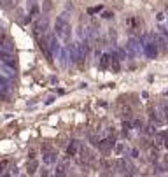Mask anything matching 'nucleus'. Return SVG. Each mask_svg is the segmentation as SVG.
I'll list each match as a JSON object with an SVG mask.
<instances>
[{"instance_id":"27","label":"nucleus","mask_w":168,"mask_h":177,"mask_svg":"<svg viewBox=\"0 0 168 177\" xmlns=\"http://www.w3.org/2000/svg\"><path fill=\"white\" fill-rule=\"evenodd\" d=\"M123 128H124V132H128V130H131V125H130L128 121H124V123H123Z\"/></svg>"},{"instance_id":"3","label":"nucleus","mask_w":168,"mask_h":177,"mask_svg":"<svg viewBox=\"0 0 168 177\" xmlns=\"http://www.w3.org/2000/svg\"><path fill=\"white\" fill-rule=\"evenodd\" d=\"M0 62H2V63H5L7 67H12V69H16V56L12 55V51L0 49Z\"/></svg>"},{"instance_id":"21","label":"nucleus","mask_w":168,"mask_h":177,"mask_svg":"<svg viewBox=\"0 0 168 177\" xmlns=\"http://www.w3.org/2000/svg\"><path fill=\"white\" fill-rule=\"evenodd\" d=\"M7 165H9V161H7V160H2V161H0V174H2V172L7 168Z\"/></svg>"},{"instance_id":"4","label":"nucleus","mask_w":168,"mask_h":177,"mask_svg":"<svg viewBox=\"0 0 168 177\" xmlns=\"http://www.w3.org/2000/svg\"><path fill=\"white\" fill-rule=\"evenodd\" d=\"M37 41H39V48H40V51L44 53L46 60H47L49 63H53V53H51V49H49L47 41H46V39H42V37H37Z\"/></svg>"},{"instance_id":"15","label":"nucleus","mask_w":168,"mask_h":177,"mask_svg":"<svg viewBox=\"0 0 168 177\" xmlns=\"http://www.w3.org/2000/svg\"><path fill=\"white\" fill-rule=\"evenodd\" d=\"M37 168H39V163L35 161V158H32V160L26 163V172L32 175V174H35V172H37Z\"/></svg>"},{"instance_id":"18","label":"nucleus","mask_w":168,"mask_h":177,"mask_svg":"<svg viewBox=\"0 0 168 177\" xmlns=\"http://www.w3.org/2000/svg\"><path fill=\"white\" fill-rule=\"evenodd\" d=\"M67 174V165H58L56 167V175H65Z\"/></svg>"},{"instance_id":"16","label":"nucleus","mask_w":168,"mask_h":177,"mask_svg":"<svg viewBox=\"0 0 168 177\" xmlns=\"http://www.w3.org/2000/svg\"><path fill=\"white\" fill-rule=\"evenodd\" d=\"M166 133H168V132H159V133L154 135V140H156V144H158V146L165 142V137H166Z\"/></svg>"},{"instance_id":"8","label":"nucleus","mask_w":168,"mask_h":177,"mask_svg":"<svg viewBox=\"0 0 168 177\" xmlns=\"http://www.w3.org/2000/svg\"><path fill=\"white\" fill-rule=\"evenodd\" d=\"M154 39H156V44L161 51H168V37L163 35V34H154Z\"/></svg>"},{"instance_id":"14","label":"nucleus","mask_w":168,"mask_h":177,"mask_svg":"<svg viewBox=\"0 0 168 177\" xmlns=\"http://www.w3.org/2000/svg\"><path fill=\"white\" fill-rule=\"evenodd\" d=\"M114 167L121 172V174H126V167H128V161L126 160H123V158H119V160H116L114 161Z\"/></svg>"},{"instance_id":"25","label":"nucleus","mask_w":168,"mask_h":177,"mask_svg":"<svg viewBox=\"0 0 168 177\" xmlns=\"http://www.w3.org/2000/svg\"><path fill=\"white\" fill-rule=\"evenodd\" d=\"M138 149H131V158H135V160H137V158H138Z\"/></svg>"},{"instance_id":"22","label":"nucleus","mask_w":168,"mask_h":177,"mask_svg":"<svg viewBox=\"0 0 168 177\" xmlns=\"http://www.w3.org/2000/svg\"><path fill=\"white\" fill-rule=\"evenodd\" d=\"M123 151H124V144H116V153H117V154H121Z\"/></svg>"},{"instance_id":"19","label":"nucleus","mask_w":168,"mask_h":177,"mask_svg":"<svg viewBox=\"0 0 168 177\" xmlns=\"http://www.w3.org/2000/svg\"><path fill=\"white\" fill-rule=\"evenodd\" d=\"M103 9V5H96V7H89L88 9V14H95V12H100Z\"/></svg>"},{"instance_id":"20","label":"nucleus","mask_w":168,"mask_h":177,"mask_svg":"<svg viewBox=\"0 0 168 177\" xmlns=\"http://www.w3.org/2000/svg\"><path fill=\"white\" fill-rule=\"evenodd\" d=\"M30 16H39V7H37L35 4H32V9H30Z\"/></svg>"},{"instance_id":"5","label":"nucleus","mask_w":168,"mask_h":177,"mask_svg":"<svg viewBox=\"0 0 168 177\" xmlns=\"http://www.w3.org/2000/svg\"><path fill=\"white\" fill-rule=\"evenodd\" d=\"M114 144H116V140H114V135H110L109 139H102V140H98V146H96V147L100 149L102 153H109Z\"/></svg>"},{"instance_id":"2","label":"nucleus","mask_w":168,"mask_h":177,"mask_svg":"<svg viewBox=\"0 0 168 177\" xmlns=\"http://www.w3.org/2000/svg\"><path fill=\"white\" fill-rule=\"evenodd\" d=\"M140 41L138 39H135V37H131L130 41H128V44H126V53L130 55V56H138L140 53L144 51V48L140 46Z\"/></svg>"},{"instance_id":"11","label":"nucleus","mask_w":168,"mask_h":177,"mask_svg":"<svg viewBox=\"0 0 168 177\" xmlns=\"http://www.w3.org/2000/svg\"><path fill=\"white\" fill-rule=\"evenodd\" d=\"M56 153L54 151H51V149H49V151H44V156H42V160H44V163H46V165H53V163H56Z\"/></svg>"},{"instance_id":"31","label":"nucleus","mask_w":168,"mask_h":177,"mask_svg":"<svg viewBox=\"0 0 168 177\" xmlns=\"http://www.w3.org/2000/svg\"><path fill=\"white\" fill-rule=\"evenodd\" d=\"M163 144H165V147L168 149V133H166V137H165V142H163Z\"/></svg>"},{"instance_id":"13","label":"nucleus","mask_w":168,"mask_h":177,"mask_svg":"<svg viewBox=\"0 0 168 177\" xmlns=\"http://www.w3.org/2000/svg\"><path fill=\"white\" fill-rule=\"evenodd\" d=\"M100 70H107L110 67V55H102L100 56Z\"/></svg>"},{"instance_id":"29","label":"nucleus","mask_w":168,"mask_h":177,"mask_svg":"<svg viewBox=\"0 0 168 177\" xmlns=\"http://www.w3.org/2000/svg\"><path fill=\"white\" fill-rule=\"evenodd\" d=\"M156 18H158V21H163V19H165V14H163V12H159Z\"/></svg>"},{"instance_id":"10","label":"nucleus","mask_w":168,"mask_h":177,"mask_svg":"<svg viewBox=\"0 0 168 177\" xmlns=\"http://www.w3.org/2000/svg\"><path fill=\"white\" fill-rule=\"evenodd\" d=\"M79 147H81V144L77 140H72L68 144V147H67V154L72 156V158H75V156L79 154Z\"/></svg>"},{"instance_id":"30","label":"nucleus","mask_w":168,"mask_h":177,"mask_svg":"<svg viewBox=\"0 0 168 177\" xmlns=\"http://www.w3.org/2000/svg\"><path fill=\"white\" fill-rule=\"evenodd\" d=\"M53 102H54V97H49V98L46 100V104H47V105H49V104H53Z\"/></svg>"},{"instance_id":"28","label":"nucleus","mask_w":168,"mask_h":177,"mask_svg":"<svg viewBox=\"0 0 168 177\" xmlns=\"http://www.w3.org/2000/svg\"><path fill=\"white\" fill-rule=\"evenodd\" d=\"M133 126H135V128H142V121L135 119V121H133Z\"/></svg>"},{"instance_id":"17","label":"nucleus","mask_w":168,"mask_h":177,"mask_svg":"<svg viewBox=\"0 0 168 177\" xmlns=\"http://www.w3.org/2000/svg\"><path fill=\"white\" fill-rule=\"evenodd\" d=\"M2 72H4V76H5V77H11V79H12L14 76H16L14 69H12V67H7V65L4 67V69H2Z\"/></svg>"},{"instance_id":"23","label":"nucleus","mask_w":168,"mask_h":177,"mask_svg":"<svg viewBox=\"0 0 168 177\" xmlns=\"http://www.w3.org/2000/svg\"><path fill=\"white\" fill-rule=\"evenodd\" d=\"M102 18H103V19H110V18H114V14H112V12H109V11H105L103 14H102Z\"/></svg>"},{"instance_id":"26","label":"nucleus","mask_w":168,"mask_h":177,"mask_svg":"<svg viewBox=\"0 0 168 177\" xmlns=\"http://www.w3.org/2000/svg\"><path fill=\"white\" fill-rule=\"evenodd\" d=\"M51 9V2L49 0H44V11H49Z\"/></svg>"},{"instance_id":"12","label":"nucleus","mask_w":168,"mask_h":177,"mask_svg":"<svg viewBox=\"0 0 168 177\" xmlns=\"http://www.w3.org/2000/svg\"><path fill=\"white\" fill-rule=\"evenodd\" d=\"M149 118H151V123H154V125H161L163 123V118L159 116V112L156 109H151L149 111Z\"/></svg>"},{"instance_id":"24","label":"nucleus","mask_w":168,"mask_h":177,"mask_svg":"<svg viewBox=\"0 0 168 177\" xmlns=\"http://www.w3.org/2000/svg\"><path fill=\"white\" fill-rule=\"evenodd\" d=\"M89 140H91V144H93V146H98V139L95 137V135H89Z\"/></svg>"},{"instance_id":"6","label":"nucleus","mask_w":168,"mask_h":177,"mask_svg":"<svg viewBox=\"0 0 168 177\" xmlns=\"http://www.w3.org/2000/svg\"><path fill=\"white\" fill-rule=\"evenodd\" d=\"M11 93V83L5 76H0V98H5Z\"/></svg>"},{"instance_id":"7","label":"nucleus","mask_w":168,"mask_h":177,"mask_svg":"<svg viewBox=\"0 0 168 177\" xmlns=\"http://www.w3.org/2000/svg\"><path fill=\"white\" fill-rule=\"evenodd\" d=\"M46 30H47V19H46V18H39V19L35 21V37L44 35Z\"/></svg>"},{"instance_id":"9","label":"nucleus","mask_w":168,"mask_h":177,"mask_svg":"<svg viewBox=\"0 0 168 177\" xmlns=\"http://www.w3.org/2000/svg\"><path fill=\"white\" fill-rule=\"evenodd\" d=\"M47 44H49V49L53 53V56L60 53V44H58V39H56V34H51L47 37Z\"/></svg>"},{"instance_id":"1","label":"nucleus","mask_w":168,"mask_h":177,"mask_svg":"<svg viewBox=\"0 0 168 177\" xmlns=\"http://www.w3.org/2000/svg\"><path fill=\"white\" fill-rule=\"evenodd\" d=\"M54 34H56V37H60V39H63L65 42H68V39H70V25H68V21H67L65 16L56 18Z\"/></svg>"}]
</instances>
